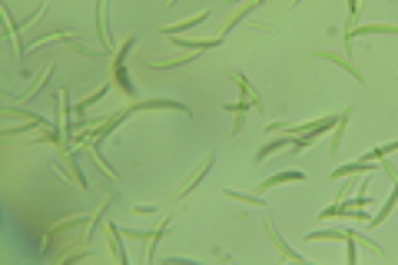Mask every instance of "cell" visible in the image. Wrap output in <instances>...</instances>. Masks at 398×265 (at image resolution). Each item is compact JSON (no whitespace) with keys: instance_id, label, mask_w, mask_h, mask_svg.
<instances>
[{"instance_id":"obj_1","label":"cell","mask_w":398,"mask_h":265,"mask_svg":"<svg viewBox=\"0 0 398 265\" xmlns=\"http://www.w3.org/2000/svg\"><path fill=\"white\" fill-rule=\"evenodd\" d=\"M90 222L93 216H70V219H63L57 222V225H50L46 229V236H44V255H50V249L57 246V242H90Z\"/></svg>"},{"instance_id":"obj_2","label":"cell","mask_w":398,"mask_h":265,"mask_svg":"<svg viewBox=\"0 0 398 265\" xmlns=\"http://www.w3.org/2000/svg\"><path fill=\"white\" fill-rule=\"evenodd\" d=\"M133 46H137V37H126L123 40V46L113 53V80H116V87L130 96V100H137V83H133V76H130V70H126V57L133 53Z\"/></svg>"},{"instance_id":"obj_3","label":"cell","mask_w":398,"mask_h":265,"mask_svg":"<svg viewBox=\"0 0 398 265\" xmlns=\"http://www.w3.org/2000/svg\"><path fill=\"white\" fill-rule=\"evenodd\" d=\"M398 37V24H362V27H345V57L352 53V44L358 37Z\"/></svg>"},{"instance_id":"obj_4","label":"cell","mask_w":398,"mask_h":265,"mask_svg":"<svg viewBox=\"0 0 398 265\" xmlns=\"http://www.w3.org/2000/svg\"><path fill=\"white\" fill-rule=\"evenodd\" d=\"M80 153H60V160L53 162L57 166V173L60 176L70 179V186H80V189H90V182H87V176H83V169H80Z\"/></svg>"},{"instance_id":"obj_5","label":"cell","mask_w":398,"mask_h":265,"mask_svg":"<svg viewBox=\"0 0 398 265\" xmlns=\"http://www.w3.org/2000/svg\"><path fill=\"white\" fill-rule=\"evenodd\" d=\"M96 37L103 50L116 53V40H113V30H110V0H96Z\"/></svg>"},{"instance_id":"obj_6","label":"cell","mask_w":398,"mask_h":265,"mask_svg":"<svg viewBox=\"0 0 398 265\" xmlns=\"http://www.w3.org/2000/svg\"><path fill=\"white\" fill-rule=\"evenodd\" d=\"M213 166H216V153H209V156H206V160L199 162L196 169H193V173L186 176V182H183V186L176 189V199H186V196H193L199 182H202V179L209 176V169H213Z\"/></svg>"},{"instance_id":"obj_7","label":"cell","mask_w":398,"mask_h":265,"mask_svg":"<svg viewBox=\"0 0 398 265\" xmlns=\"http://www.w3.org/2000/svg\"><path fill=\"white\" fill-rule=\"evenodd\" d=\"M209 17H213V10H199V14L189 17V20H180V24H166V27H159V33H163V37H186L193 27H202Z\"/></svg>"},{"instance_id":"obj_8","label":"cell","mask_w":398,"mask_h":265,"mask_svg":"<svg viewBox=\"0 0 398 265\" xmlns=\"http://www.w3.org/2000/svg\"><path fill=\"white\" fill-rule=\"evenodd\" d=\"M176 50H193V53H202V50H216L223 46V37H206V40H196V37H166Z\"/></svg>"},{"instance_id":"obj_9","label":"cell","mask_w":398,"mask_h":265,"mask_svg":"<svg viewBox=\"0 0 398 265\" xmlns=\"http://www.w3.org/2000/svg\"><path fill=\"white\" fill-rule=\"evenodd\" d=\"M266 236L272 239V246H276V252L282 255V259H289V262H306V255H299V252H295L289 242L282 239V232L276 229V222H272V219H266Z\"/></svg>"},{"instance_id":"obj_10","label":"cell","mask_w":398,"mask_h":265,"mask_svg":"<svg viewBox=\"0 0 398 265\" xmlns=\"http://www.w3.org/2000/svg\"><path fill=\"white\" fill-rule=\"evenodd\" d=\"M315 57H319V60H329V63H336L338 70H345V74L352 76L358 87H365V76H362V70H358V67L352 63V57H342V53H332V50H319Z\"/></svg>"},{"instance_id":"obj_11","label":"cell","mask_w":398,"mask_h":265,"mask_svg":"<svg viewBox=\"0 0 398 265\" xmlns=\"http://www.w3.org/2000/svg\"><path fill=\"white\" fill-rule=\"evenodd\" d=\"M292 143H295V130H286V136H272L269 143H262V146L256 149V160H252V162H266L269 156H276L279 149L292 146Z\"/></svg>"},{"instance_id":"obj_12","label":"cell","mask_w":398,"mask_h":265,"mask_svg":"<svg viewBox=\"0 0 398 265\" xmlns=\"http://www.w3.org/2000/svg\"><path fill=\"white\" fill-rule=\"evenodd\" d=\"M345 176H375V162L358 156V162H345V166L332 169V179H345Z\"/></svg>"},{"instance_id":"obj_13","label":"cell","mask_w":398,"mask_h":265,"mask_svg":"<svg viewBox=\"0 0 398 265\" xmlns=\"http://www.w3.org/2000/svg\"><path fill=\"white\" fill-rule=\"evenodd\" d=\"M256 7H259V0H245L243 7H236V14L223 20V27H219V37L226 40V37H230L232 30L239 27V24H243V20H245V17H249V14H252V10H256Z\"/></svg>"},{"instance_id":"obj_14","label":"cell","mask_w":398,"mask_h":265,"mask_svg":"<svg viewBox=\"0 0 398 265\" xmlns=\"http://www.w3.org/2000/svg\"><path fill=\"white\" fill-rule=\"evenodd\" d=\"M223 74L230 76L232 83H236V87H239V93H243L245 100H252V106H256V110H266V103H262V93L256 87H252V83H249V80H245L243 74H236V70H223Z\"/></svg>"},{"instance_id":"obj_15","label":"cell","mask_w":398,"mask_h":265,"mask_svg":"<svg viewBox=\"0 0 398 265\" xmlns=\"http://www.w3.org/2000/svg\"><path fill=\"white\" fill-rule=\"evenodd\" d=\"M302 179H306L302 169H286V173H276V176L262 179L259 186H256V192H269V189H276V186H286V182H302Z\"/></svg>"},{"instance_id":"obj_16","label":"cell","mask_w":398,"mask_h":265,"mask_svg":"<svg viewBox=\"0 0 398 265\" xmlns=\"http://www.w3.org/2000/svg\"><path fill=\"white\" fill-rule=\"evenodd\" d=\"M395 206H398V182H392V192H388V199L382 203V209L368 219V225L372 229H379V225H385V222L392 219V212H395Z\"/></svg>"},{"instance_id":"obj_17","label":"cell","mask_w":398,"mask_h":265,"mask_svg":"<svg viewBox=\"0 0 398 265\" xmlns=\"http://www.w3.org/2000/svg\"><path fill=\"white\" fill-rule=\"evenodd\" d=\"M107 236H110V255H113L120 265H126L130 259H126V249H123V239H126L123 236V229L116 222H107Z\"/></svg>"},{"instance_id":"obj_18","label":"cell","mask_w":398,"mask_h":265,"mask_svg":"<svg viewBox=\"0 0 398 265\" xmlns=\"http://www.w3.org/2000/svg\"><path fill=\"white\" fill-rule=\"evenodd\" d=\"M249 106H252V100H236V103H226L223 110L226 113H232V136H239V130H243V123H245V113H249Z\"/></svg>"},{"instance_id":"obj_19","label":"cell","mask_w":398,"mask_h":265,"mask_svg":"<svg viewBox=\"0 0 398 265\" xmlns=\"http://www.w3.org/2000/svg\"><path fill=\"white\" fill-rule=\"evenodd\" d=\"M53 74H57V63H46V67H44V74L37 76V80H33V87H31V89H24L20 96H10V100H24V103H27V100H33V96H37L40 89H46V80H50Z\"/></svg>"},{"instance_id":"obj_20","label":"cell","mask_w":398,"mask_h":265,"mask_svg":"<svg viewBox=\"0 0 398 265\" xmlns=\"http://www.w3.org/2000/svg\"><path fill=\"white\" fill-rule=\"evenodd\" d=\"M352 106H345L342 113H338V123H336V130H332V156H338V149H342V136H345V130H349V119H352Z\"/></svg>"},{"instance_id":"obj_21","label":"cell","mask_w":398,"mask_h":265,"mask_svg":"<svg viewBox=\"0 0 398 265\" xmlns=\"http://www.w3.org/2000/svg\"><path fill=\"white\" fill-rule=\"evenodd\" d=\"M199 53L193 50H186V53H176V57H166V60H153L150 63V70H176V67H186V63H193Z\"/></svg>"},{"instance_id":"obj_22","label":"cell","mask_w":398,"mask_h":265,"mask_svg":"<svg viewBox=\"0 0 398 265\" xmlns=\"http://www.w3.org/2000/svg\"><path fill=\"white\" fill-rule=\"evenodd\" d=\"M306 242H349V229H315V232H309Z\"/></svg>"},{"instance_id":"obj_23","label":"cell","mask_w":398,"mask_h":265,"mask_svg":"<svg viewBox=\"0 0 398 265\" xmlns=\"http://www.w3.org/2000/svg\"><path fill=\"white\" fill-rule=\"evenodd\" d=\"M226 199H236V203H243V206H256V209H269L266 206V199L262 196H252V192H236V189H226L223 192Z\"/></svg>"},{"instance_id":"obj_24","label":"cell","mask_w":398,"mask_h":265,"mask_svg":"<svg viewBox=\"0 0 398 265\" xmlns=\"http://www.w3.org/2000/svg\"><path fill=\"white\" fill-rule=\"evenodd\" d=\"M395 153H398V139H392V143H382V146H375V149H368V153H362V160L375 162V160H382V156H395Z\"/></svg>"},{"instance_id":"obj_25","label":"cell","mask_w":398,"mask_h":265,"mask_svg":"<svg viewBox=\"0 0 398 265\" xmlns=\"http://www.w3.org/2000/svg\"><path fill=\"white\" fill-rule=\"evenodd\" d=\"M166 232H169V219H163V225H159V229H153V236L146 239V259H153V255H156V246L166 239Z\"/></svg>"},{"instance_id":"obj_26","label":"cell","mask_w":398,"mask_h":265,"mask_svg":"<svg viewBox=\"0 0 398 265\" xmlns=\"http://www.w3.org/2000/svg\"><path fill=\"white\" fill-rule=\"evenodd\" d=\"M37 143H53V149H60V146H63V136L53 130L50 123H46L44 130H40V136H37Z\"/></svg>"},{"instance_id":"obj_27","label":"cell","mask_w":398,"mask_h":265,"mask_svg":"<svg viewBox=\"0 0 398 265\" xmlns=\"http://www.w3.org/2000/svg\"><path fill=\"white\" fill-rule=\"evenodd\" d=\"M345 255H349V265L358 262V239H355V229H349V242H345Z\"/></svg>"},{"instance_id":"obj_28","label":"cell","mask_w":398,"mask_h":265,"mask_svg":"<svg viewBox=\"0 0 398 265\" xmlns=\"http://www.w3.org/2000/svg\"><path fill=\"white\" fill-rule=\"evenodd\" d=\"M295 123L292 119H276V123H266V132H282V130H292Z\"/></svg>"},{"instance_id":"obj_29","label":"cell","mask_w":398,"mask_h":265,"mask_svg":"<svg viewBox=\"0 0 398 265\" xmlns=\"http://www.w3.org/2000/svg\"><path fill=\"white\" fill-rule=\"evenodd\" d=\"M382 169L388 173V179H392V182H398V169H395V162L388 160V156H382Z\"/></svg>"},{"instance_id":"obj_30","label":"cell","mask_w":398,"mask_h":265,"mask_svg":"<svg viewBox=\"0 0 398 265\" xmlns=\"http://www.w3.org/2000/svg\"><path fill=\"white\" fill-rule=\"evenodd\" d=\"M358 3H362V0H349V24H345V27H355V20H358Z\"/></svg>"},{"instance_id":"obj_31","label":"cell","mask_w":398,"mask_h":265,"mask_svg":"<svg viewBox=\"0 0 398 265\" xmlns=\"http://www.w3.org/2000/svg\"><path fill=\"white\" fill-rule=\"evenodd\" d=\"M133 212H137V216H156L159 206H133Z\"/></svg>"},{"instance_id":"obj_32","label":"cell","mask_w":398,"mask_h":265,"mask_svg":"<svg viewBox=\"0 0 398 265\" xmlns=\"http://www.w3.org/2000/svg\"><path fill=\"white\" fill-rule=\"evenodd\" d=\"M352 186H355V182H345V186L338 189V199H345V196H352Z\"/></svg>"},{"instance_id":"obj_33","label":"cell","mask_w":398,"mask_h":265,"mask_svg":"<svg viewBox=\"0 0 398 265\" xmlns=\"http://www.w3.org/2000/svg\"><path fill=\"white\" fill-rule=\"evenodd\" d=\"M230 3H232V7H243V3H245V0H230Z\"/></svg>"},{"instance_id":"obj_34","label":"cell","mask_w":398,"mask_h":265,"mask_svg":"<svg viewBox=\"0 0 398 265\" xmlns=\"http://www.w3.org/2000/svg\"><path fill=\"white\" fill-rule=\"evenodd\" d=\"M299 3H302V0H289V7H299Z\"/></svg>"},{"instance_id":"obj_35","label":"cell","mask_w":398,"mask_h":265,"mask_svg":"<svg viewBox=\"0 0 398 265\" xmlns=\"http://www.w3.org/2000/svg\"><path fill=\"white\" fill-rule=\"evenodd\" d=\"M166 3H169V7H173V3H180V0H166Z\"/></svg>"},{"instance_id":"obj_36","label":"cell","mask_w":398,"mask_h":265,"mask_svg":"<svg viewBox=\"0 0 398 265\" xmlns=\"http://www.w3.org/2000/svg\"><path fill=\"white\" fill-rule=\"evenodd\" d=\"M259 3H262V0H259Z\"/></svg>"}]
</instances>
